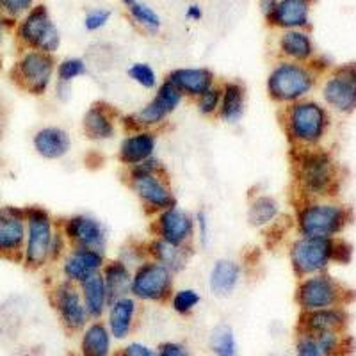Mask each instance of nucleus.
Listing matches in <instances>:
<instances>
[{
    "label": "nucleus",
    "instance_id": "2eb2a0df",
    "mask_svg": "<svg viewBox=\"0 0 356 356\" xmlns=\"http://www.w3.org/2000/svg\"><path fill=\"white\" fill-rule=\"evenodd\" d=\"M59 228L68 239L70 246L88 248L106 253L109 244V230L104 222L91 214H73L59 219Z\"/></svg>",
    "mask_w": 356,
    "mask_h": 356
},
{
    "label": "nucleus",
    "instance_id": "ea45409f",
    "mask_svg": "<svg viewBox=\"0 0 356 356\" xmlns=\"http://www.w3.org/2000/svg\"><path fill=\"white\" fill-rule=\"evenodd\" d=\"M118 259L122 260L125 266H129L130 269H136L139 264H143L146 259H148L146 243H136V241H130V243H127L125 246H122Z\"/></svg>",
    "mask_w": 356,
    "mask_h": 356
},
{
    "label": "nucleus",
    "instance_id": "9d476101",
    "mask_svg": "<svg viewBox=\"0 0 356 356\" xmlns=\"http://www.w3.org/2000/svg\"><path fill=\"white\" fill-rule=\"evenodd\" d=\"M182 102V93L164 79L155 89L154 98L150 102H146L145 106L136 111V113L123 116L122 125L125 127V130H159L170 120L171 114L180 107Z\"/></svg>",
    "mask_w": 356,
    "mask_h": 356
},
{
    "label": "nucleus",
    "instance_id": "72a5a7b5",
    "mask_svg": "<svg viewBox=\"0 0 356 356\" xmlns=\"http://www.w3.org/2000/svg\"><path fill=\"white\" fill-rule=\"evenodd\" d=\"M211 349L216 356L237 355V342H235L234 330L227 324L216 326L211 333Z\"/></svg>",
    "mask_w": 356,
    "mask_h": 356
},
{
    "label": "nucleus",
    "instance_id": "4c0bfd02",
    "mask_svg": "<svg viewBox=\"0 0 356 356\" xmlns=\"http://www.w3.org/2000/svg\"><path fill=\"white\" fill-rule=\"evenodd\" d=\"M127 75H129L130 81L141 86L143 89H148V91H155L157 86L161 84L157 72L148 63H132L127 70Z\"/></svg>",
    "mask_w": 356,
    "mask_h": 356
},
{
    "label": "nucleus",
    "instance_id": "7c9ffc66",
    "mask_svg": "<svg viewBox=\"0 0 356 356\" xmlns=\"http://www.w3.org/2000/svg\"><path fill=\"white\" fill-rule=\"evenodd\" d=\"M113 340L106 321H89L82 330L81 356H113Z\"/></svg>",
    "mask_w": 356,
    "mask_h": 356
},
{
    "label": "nucleus",
    "instance_id": "a878e982",
    "mask_svg": "<svg viewBox=\"0 0 356 356\" xmlns=\"http://www.w3.org/2000/svg\"><path fill=\"white\" fill-rule=\"evenodd\" d=\"M243 267L237 260L219 259L212 264L209 273V289L216 298H228L239 287Z\"/></svg>",
    "mask_w": 356,
    "mask_h": 356
},
{
    "label": "nucleus",
    "instance_id": "393cba45",
    "mask_svg": "<svg viewBox=\"0 0 356 356\" xmlns=\"http://www.w3.org/2000/svg\"><path fill=\"white\" fill-rule=\"evenodd\" d=\"M278 50L284 61L310 65L316 59V47L305 29L284 31L278 40Z\"/></svg>",
    "mask_w": 356,
    "mask_h": 356
},
{
    "label": "nucleus",
    "instance_id": "aec40b11",
    "mask_svg": "<svg viewBox=\"0 0 356 356\" xmlns=\"http://www.w3.org/2000/svg\"><path fill=\"white\" fill-rule=\"evenodd\" d=\"M120 114L106 102H95L82 116V134L89 141L106 143L116 138Z\"/></svg>",
    "mask_w": 356,
    "mask_h": 356
},
{
    "label": "nucleus",
    "instance_id": "6ab92c4d",
    "mask_svg": "<svg viewBox=\"0 0 356 356\" xmlns=\"http://www.w3.org/2000/svg\"><path fill=\"white\" fill-rule=\"evenodd\" d=\"M157 145V130H127V134L123 136L122 141H120V148H118V161H120V164L125 166L127 170L138 166L141 162L155 157Z\"/></svg>",
    "mask_w": 356,
    "mask_h": 356
},
{
    "label": "nucleus",
    "instance_id": "864d4df0",
    "mask_svg": "<svg viewBox=\"0 0 356 356\" xmlns=\"http://www.w3.org/2000/svg\"><path fill=\"white\" fill-rule=\"evenodd\" d=\"M122 2H123V4H127V6H132L136 0H122Z\"/></svg>",
    "mask_w": 356,
    "mask_h": 356
},
{
    "label": "nucleus",
    "instance_id": "0eeeda50",
    "mask_svg": "<svg viewBox=\"0 0 356 356\" xmlns=\"http://www.w3.org/2000/svg\"><path fill=\"white\" fill-rule=\"evenodd\" d=\"M57 61L52 54L24 50L13 65L9 77L13 84L31 97H44L56 82Z\"/></svg>",
    "mask_w": 356,
    "mask_h": 356
},
{
    "label": "nucleus",
    "instance_id": "423d86ee",
    "mask_svg": "<svg viewBox=\"0 0 356 356\" xmlns=\"http://www.w3.org/2000/svg\"><path fill=\"white\" fill-rule=\"evenodd\" d=\"M25 232L22 266L29 271H41L50 266V243L57 228V219L47 209L38 205L25 207Z\"/></svg>",
    "mask_w": 356,
    "mask_h": 356
},
{
    "label": "nucleus",
    "instance_id": "f03ea898",
    "mask_svg": "<svg viewBox=\"0 0 356 356\" xmlns=\"http://www.w3.org/2000/svg\"><path fill=\"white\" fill-rule=\"evenodd\" d=\"M282 125L292 150H307L323 145L332 127V113L314 98L282 107Z\"/></svg>",
    "mask_w": 356,
    "mask_h": 356
},
{
    "label": "nucleus",
    "instance_id": "37998d69",
    "mask_svg": "<svg viewBox=\"0 0 356 356\" xmlns=\"http://www.w3.org/2000/svg\"><path fill=\"white\" fill-rule=\"evenodd\" d=\"M111 20V11L109 9L98 8L88 11V15L84 17V27L89 33H97L100 29H104L107 25V22Z\"/></svg>",
    "mask_w": 356,
    "mask_h": 356
},
{
    "label": "nucleus",
    "instance_id": "473e14b6",
    "mask_svg": "<svg viewBox=\"0 0 356 356\" xmlns=\"http://www.w3.org/2000/svg\"><path fill=\"white\" fill-rule=\"evenodd\" d=\"M102 278L106 282L109 300L114 301L118 298L130 296V287H132V269L122 262L120 259L107 260L104 269H102Z\"/></svg>",
    "mask_w": 356,
    "mask_h": 356
},
{
    "label": "nucleus",
    "instance_id": "f8f14e48",
    "mask_svg": "<svg viewBox=\"0 0 356 356\" xmlns=\"http://www.w3.org/2000/svg\"><path fill=\"white\" fill-rule=\"evenodd\" d=\"M17 38L25 50H40L44 54H56L61 47V34L54 24L47 6L38 4L20 20Z\"/></svg>",
    "mask_w": 356,
    "mask_h": 356
},
{
    "label": "nucleus",
    "instance_id": "6e6552de",
    "mask_svg": "<svg viewBox=\"0 0 356 356\" xmlns=\"http://www.w3.org/2000/svg\"><path fill=\"white\" fill-rule=\"evenodd\" d=\"M339 239H316L298 235L289 246V262L298 278L326 273L337 262Z\"/></svg>",
    "mask_w": 356,
    "mask_h": 356
},
{
    "label": "nucleus",
    "instance_id": "a211bd4d",
    "mask_svg": "<svg viewBox=\"0 0 356 356\" xmlns=\"http://www.w3.org/2000/svg\"><path fill=\"white\" fill-rule=\"evenodd\" d=\"M107 262L104 251L88 250V248H73L66 251V255L59 262L61 267V278L66 282L79 285L88 276L100 273Z\"/></svg>",
    "mask_w": 356,
    "mask_h": 356
},
{
    "label": "nucleus",
    "instance_id": "f704fd0d",
    "mask_svg": "<svg viewBox=\"0 0 356 356\" xmlns=\"http://www.w3.org/2000/svg\"><path fill=\"white\" fill-rule=\"evenodd\" d=\"M129 11L132 20L136 22L139 27L145 29V31H148V33L152 34H157L159 31H161L162 27L161 17H159L157 11H155L154 8H150L148 4L136 0L132 6H129Z\"/></svg>",
    "mask_w": 356,
    "mask_h": 356
},
{
    "label": "nucleus",
    "instance_id": "3c124183",
    "mask_svg": "<svg viewBox=\"0 0 356 356\" xmlns=\"http://www.w3.org/2000/svg\"><path fill=\"white\" fill-rule=\"evenodd\" d=\"M202 17H203V13H202V8H200L198 4H191L189 8H187V11H186L187 20L198 22Z\"/></svg>",
    "mask_w": 356,
    "mask_h": 356
},
{
    "label": "nucleus",
    "instance_id": "c85d7f7f",
    "mask_svg": "<svg viewBox=\"0 0 356 356\" xmlns=\"http://www.w3.org/2000/svg\"><path fill=\"white\" fill-rule=\"evenodd\" d=\"M146 251H148V259L157 260L159 264L166 266L171 273L178 275L189 264L193 257V248L191 246H177V244L166 243L157 237H152L146 243Z\"/></svg>",
    "mask_w": 356,
    "mask_h": 356
},
{
    "label": "nucleus",
    "instance_id": "4468645a",
    "mask_svg": "<svg viewBox=\"0 0 356 356\" xmlns=\"http://www.w3.org/2000/svg\"><path fill=\"white\" fill-rule=\"evenodd\" d=\"M50 303L56 310L57 317L65 326L66 332L79 333L88 326L89 319L86 312L82 296L79 291V285L66 282V280H57L50 287Z\"/></svg>",
    "mask_w": 356,
    "mask_h": 356
},
{
    "label": "nucleus",
    "instance_id": "4be33fe9",
    "mask_svg": "<svg viewBox=\"0 0 356 356\" xmlns=\"http://www.w3.org/2000/svg\"><path fill=\"white\" fill-rule=\"evenodd\" d=\"M72 136L57 125H44L33 136V148L44 161H61L72 152Z\"/></svg>",
    "mask_w": 356,
    "mask_h": 356
},
{
    "label": "nucleus",
    "instance_id": "8fccbe9b",
    "mask_svg": "<svg viewBox=\"0 0 356 356\" xmlns=\"http://www.w3.org/2000/svg\"><path fill=\"white\" fill-rule=\"evenodd\" d=\"M276 2H278V0H260V9H262L264 17H266L267 22L273 17V13H275Z\"/></svg>",
    "mask_w": 356,
    "mask_h": 356
},
{
    "label": "nucleus",
    "instance_id": "09e8293b",
    "mask_svg": "<svg viewBox=\"0 0 356 356\" xmlns=\"http://www.w3.org/2000/svg\"><path fill=\"white\" fill-rule=\"evenodd\" d=\"M72 86L68 82H61L56 81L54 82V97H56L57 102H61V104H66L72 98Z\"/></svg>",
    "mask_w": 356,
    "mask_h": 356
},
{
    "label": "nucleus",
    "instance_id": "603ef678",
    "mask_svg": "<svg viewBox=\"0 0 356 356\" xmlns=\"http://www.w3.org/2000/svg\"><path fill=\"white\" fill-rule=\"evenodd\" d=\"M4 34H6V25H4V18L0 17V44L4 41Z\"/></svg>",
    "mask_w": 356,
    "mask_h": 356
},
{
    "label": "nucleus",
    "instance_id": "49530a36",
    "mask_svg": "<svg viewBox=\"0 0 356 356\" xmlns=\"http://www.w3.org/2000/svg\"><path fill=\"white\" fill-rule=\"evenodd\" d=\"M155 356H191V353L187 346L180 344V342H162L155 349Z\"/></svg>",
    "mask_w": 356,
    "mask_h": 356
},
{
    "label": "nucleus",
    "instance_id": "6e6d98bb",
    "mask_svg": "<svg viewBox=\"0 0 356 356\" xmlns=\"http://www.w3.org/2000/svg\"><path fill=\"white\" fill-rule=\"evenodd\" d=\"M0 134H2V123H0Z\"/></svg>",
    "mask_w": 356,
    "mask_h": 356
},
{
    "label": "nucleus",
    "instance_id": "f257e3e1",
    "mask_svg": "<svg viewBox=\"0 0 356 356\" xmlns=\"http://www.w3.org/2000/svg\"><path fill=\"white\" fill-rule=\"evenodd\" d=\"M292 170L300 200L335 198L340 182V166L330 152L317 148L294 150Z\"/></svg>",
    "mask_w": 356,
    "mask_h": 356
},
{
    "label": "nucleus",
    "instance_id": "1a4fd4ad",
    "mask_svg": "<svg viewBox=\"0 0 356 356\" xmlns=\"http://www.w3.org/2000/svg\"><path fill=\"white\" fill-rule=\"evenodd\" d=\"M294 296L301 312H312L346 307L351 298V291L326 271L300 278Z\"/></svg>",
    "mask_w": 356,
    "mask_h": 356
},
{
    "label": "nucleus",
    "instance_id": "2f4dec72",
    "mask_svg": "<svg viewBox=\"0 0 356 356\" xmlns=\"http://www.w3.org/2000/svg\"><path fill=\"white\" fill-rule=\"evenodd\" d=\"M280 214H282V207L275 196L267 195V193H259V195H253L250 198L246 218L253 228L264 230V228L273 227L278 221Z\"/></svg>",
    "mask_w": 356,
    "mask_h": 356
},
{
    "label": "nucleus",
    "instance_id": "5701e85b",
    "mask_svg": "<svg viewBox=\"0 0 356 356\" xmlns=\"http://www.w3.org/2000/svg\"><path fill=\"white\" fill-rule=\"evenodd\" d=\"M166 81L173 84L182 93L184 98L196 100L207 89L218 84L214 72L203 66L196 68H175L166 75Z\"/></svg>",
    "mask_w": 356,
    "mask_h": 356
},
{
    "label": "nucleus",
    "instance_id": "bb28decb",
    "mask_svg": "<svg viewBox=\"0 0 356 356\" xmlns=\"http://www.w3.org/2000/svg\"><path fill=\"white\" fill-rule=\"evenodd\" d=\"M79 291L82 296L86 312L91 321H100L106 317V312L109 308V292H107L106 282L102 278V273L88 276L79 284Z\"/></svg>",
    "mask_w": 356,
    "mask_h": 356
},
{
    "label": "nucleus",
    "instance_id": "79ce46f5",
    "mask_svg": "<svg viewBox=\"0 0 356 356\" xmlns=\"http://www.w3.org/2000/svg\"><path fill=\"white\" fill-rule=\"evenodd\" d=\"M70 250V243L65 237L63 230L59 228V221H57V228L54 232L52 243H50V264H59L63 257L66 255V251Z\"/></svg>",
    "mask_w": 356,
    "mask_h": 356
},
{
    "label": "nucleus",
    "instance_id": "dca6fc26",
    "mask_svg": "<svg viewBox=\"0 0 356 356\" xmlns=\"http://www.w3.org/2000/svg\"><path fill=\"white\" fill-rule=\"evenodd\" d=\"M152 234L154 237L177 246H191L195 244V214L187 212L182 207L173 205L166 211L154 216L152 221Z\"/></svg>",
    "mask_w": 356,
    "mask_h": 356
},
{
    "label": "nucleus",
    "instance_id": "a19ab883",
    "mask_svg": "<svg viewBox=\"0 0 356 356\" xmlns=\"http://www.w3.org/2000/svg\"><path fill=\"white\" fill-rule=\"evenodd\" d=\"M36 6V0H0V15L4 18H17L25 17L31 9Z\"/></svg>",
    "mask_w": 356,
    "mask_h": 356
},
{
    "label": "nucleus",
    "instance_id": "b1692460",
    "mask_svg": "<svg viewBox=\"0 0 356 356\" xmlns=\"http://www.w3.org/2000/svg\"><path fill=\"white\" fill-rule=\"evenodd\" d=\"M138 312L139 301L132 296L111 301L106 312V324L114 340H125L132 335Z\"/></svg>",
    "mask_w": 356,
    "mask_h": 356
},
{
    "label": "nucleus",
    "instance_id": "20e7f679",
    "mask_svg": "<svg viewBox=\"0 0 356 356\" xmlns=\"http://www.w3.org/2000/svg\"><path fill=\"white\" fill-rule=\"evenodd\" d=\"M351 219L349 207L335 198L300 200L296 209V230L303 237L339 239Z\"/></svg>",
    "mask_w": 356,
    "mask_h": 356
},
{
    "label": "nucleus",
    "instance_id": "5fc2aeb1",
    "mask_svg": "<svg viewBox=\"0 0 356 356\" xmlns=\"http://www.w3.org/2000/svg\"><path fill=\"white\" fill-rule=\"evenodd\" d=\"M0 123H4L2 122V106H0Z\"/></svg>",
    "mask_w": 356,
    "mask_h": 356
},
{
    "label": "nucleus",
    "instance_id": "a18cd8bd",
    "mask_svg": "<svg viewBox=\"0 0 356 356\" xmlns=\"http://www.w3.org/2000/svg\"><path fill=\"white\" fill-rule=\"evenodd\" d=\"M296 356H323V351L314 337L300 335L296 344Z\"/></svg>",
    "mask_w": 356,
    "mask_h": 356
},
{
    "label": "nucleus",
    "instance_id": "de8ad7c7",
    "mask_svg": "<svg viewBox=\"0 0 356 356\" xmlns=\"http://www.w3.org/2000/svg\"><path fill=\"white\" fill-rule=\"evenodd\" d=\"M113 356H155V349H150L141 342H130L120 351L113 353Z\"/></svg>",
    "mask_w": 356,
    "mask_h": 356
},
{
    "label": "nucleus",
    "instance_id": "9b49d317",
    "mask_svg": "<svg viewBox=\"0 0 356 356\" xmlns=\"http://www.w3.org/2000/svg\"><path fill=\"white\" fill-rule=\"evenodd\" d=\"M321 98L330 113L349 116L356 111V63L330 68L321 79Z\"/></svg>",
    "mask_w": 356,
    "mask_h": 356
},
{
    "label": "nucleus",
    "instance_id": "c9c22d12",
    "mask_svg": "<svg viewBox=\"0 0 356 356\" xmlns=\"http://www.w3.org/2000/svg\"><path fill=\"white\" fill-rule=\"evenodd\" d=\"M171 308L177 312L178 316H189L196 310L200 303H202V296L196 289L193 287H182L173 291L170 298Z\"/></svg>",
    "mask_w": 356,
    "mask_h": 356
},
{
    "label": "nucleus",
    "instance_id": "f3484780",
    "mask_svg": "<svg viewBox=\"0 0 356 356\" xmlns=\"http://www.w3.org/2000/svg\"><path fill=\"white\" fill-rule=\"evenodd\" d=\"M25 232V207H0V259L22 264Z\"/></svg>",
    "mask_w": 356,
    "mask_h": 356
},
{
    "label": "nucleus",
    "instance_id": "c756f323",
    "mask_svg": "<svg viewBox=\"0 0 356 356\" xmlns=\"http://www.w3.org/2000/svg\"><path fill=\"white\" fill-rule=\"evenodd\" d=\"M312 0H278L275 13L267 24L275 27L291 31V29H305L310 24Z\"/></svg>",
    "mask_w": 356,
    "mask_h": 356
},
{
    "label": "nucleus",
    "instance_id": "412c9836",
    "mask_svg": "<svg viewBox=\"0 0 356 356\" xmlns=\"http://www.w3.org/2000/svg\"><path fill=\"white\" fill-rule=\"evenodd\" d=\"M348 326V312L344 307L324 308V310L301 312L298 332L300 335L316 337L321 333L346 332Z\"/></svg>",
    "mask_w": 356,
    "mask_h": 356
},
{
    "label": "nucleus",
    "instance_id": "e433bc0d",
    "mask_svg": "<svg viewBox=\"0 0 356 356\" xmlns=\"http://www.w3.org/2000/svg\"><path fill=\"white\" fill-rule=\"evenodd\" d=\"M86 75H88V63L81 57H66V59L57 63L56 81L73 84L77 79L86 77Z\"/></svg>",
    "mask_w": 356,
    "mask_h": 356
},
{
    "label": "nucleus",
    "instance_id": "58836bf2",
    "mask_svg": "<svg viewBox=\"0 0 356 356\" xmlns=\"http://www.w3.org/2000/svg\"><path fill=\"white\" fill-rule=\"evenodd\" d=\"M196 109L205 118H218L219 106H221V84L212 86L205 93L200 95L195 100Z\"/></svg>",
    "mask_w": 356,
    "mask_h": 356
},
{
    "label": "nucleus",
    "instance_id": "39448f33",
    "mask_svg": "<svg viewBox=\"0 0 356 356\" xmlns=\"http://www.w3.org/2000/svg\"><path fill=\"white\" fill-rule=\"evenodd\" d=\"M319 77V73L310 65L280 59L266 79L267 97L276 106L287 107L296 102L310 98Z\"/></svg>",
    "mask_w": 356,
    "mask_h": 356
},
{
    "label": "nucleus",
    "instance_id": "7ed1b4c3",
    "mask_svg": "<svg viewBox=\"0 0 356 356\" xmlns=\"http://www.w3.org/2000/svg\"><path fill=\"white\" fill-rule=\"evenodd\" d=\"M125 182L148 216H157L159 212L177 205V196L168 178L166 168L157 155L138 166L129 168Z\"/></svg>",
    "mask_w": 356,
    "mask_h": 356
},
{
    "label": "nucleus",
    "instance_id": "c03bdc74",
    "mask_svg": "<svg viewBox=\"0 0 356 356\" xmlns=\"http://www.w3.org/2000/svg\"><path fill=\"white\" fill-rule=\"evenodd\" d=\"M195 234L200 246L207 248L211 239V222H209V214L203 209H200L195 214Z\"/></svg>",
    "mask_w": 356,
    "mask_h": 356
},
{
    "label": "nucleus",
    "instance_id": "cd10ccee",
    "mask_svg": "<svg viewBox=\"0 0 356 356\" xmlns=\"http://www.w3.org/2000/svg\"><path fill=\"white\" fill-rule=\"evenodd\" d=\"M246 114V88L239 81H225L221 84V106L218 120L227 125H237Z\"/></svg>",
    "mask_w": 356,
    "mask_h": 356
},
{
    "label": "nucleus",
    "instance_id": "ddd939ff",
    "mask_svg": "<svg viewBox=\"0 0 356 356\" xmlns=\"http://www.w3.org/2000/svg\"><path fill=\"white\" fill-rule=\"evenodd\" d=\"M175 291V273L154 259H146L132 269L130 296L145 303H164Z\"/></svg>",
    "mask_w": 356,
    "mask_h": 356
}]
</instances>
